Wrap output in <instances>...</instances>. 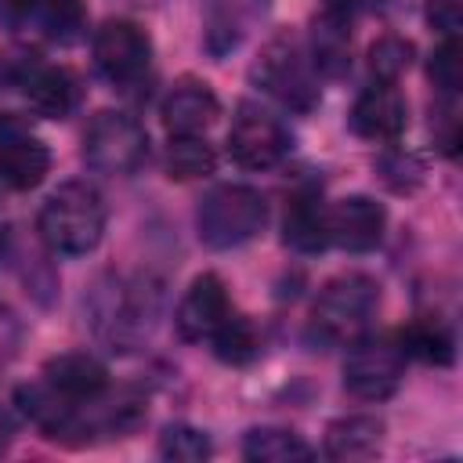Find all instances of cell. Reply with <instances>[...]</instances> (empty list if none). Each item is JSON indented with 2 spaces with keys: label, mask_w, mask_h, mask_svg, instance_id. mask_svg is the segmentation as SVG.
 <instances>
[{
  "label": "cell",
  "mask_w": 463,
  "mask_h": 463,
  "mask_svg": "<svg viewBox=\"0 0 463 463\" xmlns=\"http://www.w3.org/2000/svg\"><path fill=\"white\" fill-rule=\"evenodd\" d=\"M430 22L445 33V36H456L459 29V0H430Z\"/></svg>",
  "instance_id": "83f0119b"
},
{
  "label": "cell",
  "mask_w": 463,
  "mask_h": 463,
  "mask_svg": "<svg viewBox=\"0 0 463 463\" xmlns=\"http://www.w3.org/2000/svg\"><path fill=\"white\" fill-rule=\"evenodd\" d=\"M36 14H40L47 40H54V43H76L83 36L87 11L80 0H40Z\"/></svg>",
  "instance_id": "603a6c76"
},
{
  "label": "cell",
  "mask_w": 463,
  "mask_h": 463,
  "mask_svg": "<svg viewBox=\"0 0 463 463\" xmlns=\"http://www.w3.org/2000/svg\"><path fill=\"white\" fill-rule=\"evenodd\" d=\"M250 76H253L257 87H264L271 98H279L282 105H289L297 112H307L318 101L311 61H307L304 47L293 36H275L260 51V58H257V65H253Z\"/></svg>",
  "instance_id": "5b68a950"
},
{
  "label": "cell",
  "mask_w": 463,
  "mask_h": 463,
  "mask_svg": "<svg viewBox=\"0 0 463 463\" xmlns=\"http://www.w3.org/2000/svg\"><path fill=\"white\" fill-rule=\"evenodd\" d=\"M148 156L145 127L127 112H98L83 134V159L98 174H134Z\"/></svg>",
  "instance_id": "277c9868"
},
{
  "label": "cell",
  "mask_w": 463,
  "mask_h": 463,
  "mask_svg": "<svg viewBox=\"0 0 463 463\" xmlns=\"http://www.w3.org/2000/svg\"><path fill=\"white\" fill-rule=\"evenodd\" d=\"M36 7H40V0H0V18L11 22V25H18V22L29 18Z\"/></svg>",
  "instance_id": "f1b7e54d"
},
{
  "label": "cell",
  "mask_w": 463,
  "mask_h": 463,
  "mask_svg": "<svg viewBox=\"0 0 463 463\" xmlns=\"http://www.w3.org/2000/svg\"><path fill=\"white\" fill-rule=\"evenodd\" d=\"M213 452L210 438L188 423H170L163 434H159V456L163 459H174V463H203L206 456Z\"/></svg>",
  "instance_id": "cb8c5ba5"
},
{
  "label": "cell",
  "mask_w": 463,
  "mask_h": 463,
  "mask_svg": "<svg viewBox=\"0 0 463 463\" xmlns=\"http://www.w3.org/2000/svg\"><path fill=\"white\" fill-rule=\"evenodd\" d=\"M326 224H329V242H336L347 253H369L383 239L387 213L369 195H347L333 210H326Z\"/></svg>",
  "instance_id": "30bf717a"
},
{
  "label": "cell",
  "mask_w": 463,
  "mask_h": 463,
  "mask_svg": "<svg viewBox=\"0 0 463 463\" xmlns=\"http://www.w3.org/2000/svg\"><path fill=\"white\" fill-rule=\"evenodd\" d=\"M148 61H152V43L141 25L127 18H109L94 33V65L109 83L116 87L137 83L148 72Z\"/></svg>",
  "instance_id": "52a82bcc"
},
{
  "label": "cell",
  "mask_w": 463,
  "mask_h": 463,
  "mask_svg": "<svg viewBox=\"0 0 463 463\" xmlns=\"http://www.w3.org/2000/svg\"><path fill=\"white\" fill-rule=\"evenodd\" d=\"M159 116L170 134H203L221 116V105H217V94L203 80H181L166 94Z\"/></svg>",
  "instance_id": "9a60e30c"
},
{
  "label": "cell",
  "mask_w": 463,
  "mask_h": 463,
  "mask_svg": "<svg viewBox=\"0 0 463 463\" xmlns=\"http://www.w3.org/2000/svg\"><path fill=\"white\" fill-rule=\"evenodd\" d=\"M402 347L405 354H420L423 362H434V365H449L452 354H456V344H452V333L445 322L423 315L416 318L405 333H402Z\"/></svg>",
  "instance_id": "44dd1931"
},
{
  "label": "cell",
  "mask_w": 463,
  "mask_h": 463,
  "mask_svg": "<svg viewBox=\"0 0 463 463\" xmlns=\"http://www.w3.org/2000/svg\"><path fill=\"white\" fill-rule=\"evenodd\" d=\"M51 170V152L40 137L18 130L14 123H0V181L29 192Z\"/></svg>",
  "instance_id": "7c38bea8"
},
{
  "label": "cell",
  "mask_w": 463,
  "mask_h": 463,
  "mask_svg": "<svg viewBox=\"0 0 463 463\" xmlns=\"http://www.w3.org/2000/svg\"><path fill=\"white\" fill-rule=\"evenodd\" d=\"M409 123L405 98L394 83H373L365 87L351 105V130L365 141H394Z\"/></svg>",
  "instance_id": "8fae6325"
},
{
  "label": "cell",
  "mask_w": 463,
  "mask_h": 463,
  "mask_svg": "<svg viewBox=\"0 0 463 463\" xmlns=\"http://www.w3.org/2000/svg\"><path fill=\"white\" fill-rule=\"evenodd\" d=\"M311 65L326 76H344L351 65V33H347V14L329 11L315 18L311 29Z\"/></svg>",
  "instance_id": "e0dca14e"
},
{
  "label": "cell",
  "mask_w": 463,
  "mask_h": 463,
  "mask_svg": "<svg viewBox=\"0 0 463 463\" xmlns=\"http://www.w3.org/2000/svg\"><path fill=\"white\" fill-rule=\"evenodd\" d=\"M405 347L394 336L358 340L344 362V387L362 402L391 398L405 376Z\"/></svg>",
  "instance_id": "8992f818"
},
{
  "label": "cell",
  "mask_w": 463,
  "mask_h": 463,
  "mask_svg": "<svg viewBox=\"0 0 463 463\" xmlns=\"http://www.w3.org/2000/svg\"><path fill=\"white\" fill-rule=\"evenodd\" d=\"M412 65V43L387 33L380 36L373 47H369V72L380 80V83H394L405 69Z\"/></svg>",
  "instance_id": "d4e9b609"
},
{
  "label": "cell",
  "mask_w": 463,
  "mask_h": 463,
  "mask_svg": "<svg viewBox=\"0 0 463 463\" xmlns=\"http://www.w3.org/2000/svg\"><path fill=\"white\" fill-rule=\"evenodd\" d=\"M376 304H380L376 279L351 271V275H340L322 286V293L311 307V326L322 340H333V344L358 340L362 329L369 326Z\"/></svg>",
  "instance_id": "3957f363"
},
{
  "label": "cell",
  "mask_w": 463,
  "mask_h": 463,
  "mask_svg": "<svg viewBox=\"0 0 463 463\" xmlns=\"http://www.w3.org/2000/svg\"><path fill=\"white\" fill-rule=\"evenodd\" d=\"M18 83L25 87V98L29 105L47 116V119H65L76 101H80V87H76V76L61 65H40V61H29L22 65L18 72Z\"/></svg>",
  "instance_id": "4fadbf2b"
},
{
  "label": "cell",
  "mask_w": 463,
  "mask_h": 463,
  "mask_svg": "<svg viewBox=\"0 0 463 463\" xmlns=\"http://www.w3.org/2000/svg\"><path fill=\"white\" fill-rule=\"evenodd\" d=\"M289 152L286 127L257 105H239L228 130V156L242 170H268Z\"/></svg>",
  "instance_id": "ba28073f"
},
{
  "label": "cell",
  "mask_w": 463,
  "mask_h": 463,
  "mask_svg": "<svg viewBox=\"0 0 463 463\" xmlns=\"http://www.w3.org/2000/svg\"><path fill=\"white\" fill-rule=\"evenodd\" d=\"M430 80H434V87L445 98H452L459 90V83H463V51H459V40L456 36H445V43L434 51V58H430Z\"/></svg>",
  "instance_id": "484cf974"
},
{
  "label": "cell",
  "mask_w": 463,
  "mask_h": 463,
  "mask_svg": "<svg viewBox=\"0 0 463 463\" xmlns=\"http://www.w3.org/2000/svg\"><path fill=\"white\" fill-rule=\"evenodd\" d=\"M383 445V423L376 416H344L326 427L329 459H369Z\"/></svg>",
  "instance_id": "2e32d148"
},
{
  "label": "cell",
  "mask_w": 463,
  "mask_h": 463,
  "mask_svg": "<svg viewBox=\"0 0 463 463\" xmlns=\"http://www.w3.org/2000/svg\"><path fill=\"white\" fill-rule=\"evenodd\" d=\"M282 239L297 253H318V250H326L329 224H326V210H322V203L315 195H293V203L286 206Z\"/></svg>",
  "instance_id": "ac0fdd59"
},
{
  "label": "cell",
  "mask_w": 463,
  "mask_h": 463,
  "mask_svg": "<svg viewBox=\"0 0 463 463\" xmlns=\"http://www.w3.org/2000/svg\"><path fill=\"white\" fill-rule=\"evenodd\" d=\"M210 340H213V354L221 362H232V365H246L257 354V347H260L253 322L242 318V315H228Z\"/></svg>",
  "instance_id": "7402d4cb"
},
{
  "label": "cell",
  "mask_w": 463,
  "mask_h": 463,
  "mask_svg": "<svg viewBox=\"0 0 463 463\" xmlns=\"http://www.w3.org/2000/svg\"><path fill=\"white\" fill-rule=\"evenodd\" d=\"M217 166V156H213V145L199 134H174L170 148H166V174L174 181H195V177H206L213 174Z\"/></svg>",
  "instance_id": "ffe728a7"
},
{
  "label": "cell",
  "mask_w": 463,
  "mask_h": 463,
  "mask_svg": "<svg viewBox=\"0 0 463 463\" xmlns=\"http://www.w3.org/2000/svg\"><path fill=\"white\" fill-rule=\"evenodd\" d=\"M127 4H148V0H127Z\"/></svg>",
  "instance_id": "4dcf8cb0"
},
{
  "label": "cell",
  "mask_w": 463,
  "mask_h": 463,
  "mask_svg": "<svg viewBox=\"0 0 463 463\" xmlns=\"http://www.w3.org/2000/svg\"><path fill=\"white\" fill-rule=\"evenodd\" d=\"M242 456L253 463H300L311 459L315 449L286 427H253L242 438Z\"/></svg>",
  "instance_id": "d6986e66"
},
{
  "label": "cell",
  "mask_w": 463,
  "mask_h": 463,
  "mask_svg": "<svg viewBox=\"0 0 463 463\" xmlns=\"http://www.w3.org/2000/svg\"><path fill=\"white\" fill-rule=\"evenodd\" d=\"M43 376H47L43 383L54 387L69 402H94L109 387L105 365L94 354H87V351H65V354L47 358Z\"/></svg>",
  "instance_id": "5bb4252c"
},
{
  "label": "cell",
  "mask_w": 463,
  "mask_h": 463,
  "mask_svg": "<svg viewBox=\"0 0 463 463\" xmlns=\"http://www.w3.org/2000/svg\"><path fill=\"white\" fill-rule=\"evenodd\" d=\"M11 438H14V423H11L7 412H0V452L11 445Z\"/></svg>",
  "instance_id": "f546056e"
},
{
  "label": "cell",
  "mask_w": 463,
  "mask_h": 463,
  "mask_svg": "<svg viewBox=\"0 0 463 463\" xmlns=\"http://www.w3.org/2000/svg\"><path fill=\"white\" fill-rule=\"evenodd\" d=\"M380 170H383V181L391 184V188H398V192H405V188H412L416 181H420V163L412 159V156H402V152H394V156H387V159H380Z\"/></svg>",
  "instance_id": "4316f807"
},
{
  "label": "cell",
  "mask_w": 463,
  "mask_h": 463,
  "mask_svg": "<svg viewBox=\"0 0 463 463\" xmlns=\"http://www.w3.org/2000/svg\"><path fill=\"white\" fill-rule=\"evenodd\" d=\"M268 221L264 195L250 184H217L195 210V232L210 250H232L250 242Z\"/></svg>",
  "instance_id": "7a4b0ae2"
},
{
  "label": "cell",
  "mask_w": 463,
  "mask_h": 463,
  "mask_svg": "<svg viewBox=\"0 0 463 463\" xmlns=\"http://www.w3.org/2000/svg\"><path fill=\"white\" fill-rule=\"evenodd\" d=\"M105 232V199L87 181L58 184L40 210V235L54 253L80 257L101 242Z\"/></svg>",
  "instance_id": "6da1fadb"
},
{
  "label": "cell",
  "mask_w": 463,
  "mask_h": 463,
  "mask_svg": "<svg viewBox=\"0 0 463 463\" xmlns=\"http://www.w3.org/2000/svg\"><path fill=\"white\" fill-rule=\"evenodd\" d=\"M228 315H232V300H228L224 282L213 271H203L184 289V297L177 304V315H174V326L184 340L199 344V340H210Z\"/></svg>",
  "instance_id": "9c48e42d"
}]
</instances>
